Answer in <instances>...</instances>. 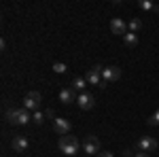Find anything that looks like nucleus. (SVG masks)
<instances>
[{
	"instance_id": "1",
	"label": "nucleus",
	"mask_w": 159,
	"mask_h": 157,
	"mask_svg": "<svg viewBox=\"0 0 159 157\" xmlns=\"http://www.w3.org/2000/svg\"><path fill=\"white\" fill-rule=\"evenodd\" d=\"M79 149H81L79 138H74L70 134H68V136H60V151L64 155H76Z\"/></svg>"
},
{
	"instance_id": "2",
	"label": "nucleus",
	"mask_w": 159,
	"mask_h": 157,
	"mask_svg": "<svg viewBox=\"0 0 159 157\" xmlns=\"http://www.w3.org/2000/svg\"><path fill=\"white\" fill-rule=\"evenodd\" d=\"M7 119H9V123H13V125H28V123L32 121V117H30V110L13 109V110L7 113Z\"/></svg>"
},
{
	"instance_id": "3",
	"label": "nucleus",
	"mask_w": 159,
	"mask_h": 157,
	"mask_svg": "<svg viewBox=\"0 0 159 157\" xmlns=\"http://www.w3.org/2000/svg\"><path fill=\"white\" fill-rule=\"evenodd\" d=\"M121 79V68L119 66H108V68H104V72H102V87H106L108 83H115V81H119Z\"/></svg>"
},
{
	"instance_id": "4",
	"label": "nucleus",
	"mask_w": 159,
	"mask_h": 157,
	"mask_svg": "<svg viewBox=\"0 0 159 157\" xmlns=\"http://www.w3.org/2000/svg\"><path fill=\"white\" fill-rule=\"evenodd\" d=\"M157 146H159V142L155 138H151V136H142V138H138V142H136V149H138L140 153H153Z\"/></svg>"
},
{
	"instance_id": "5",
	"label": "nucleus",
	"mask_w": 159,
	"mask_h": 157,
	"mask_svg": "<svg viewBox=\"0 0 159 157\" xmlns=\"http://www.w3.org/2000/svg\"><path fill=\"white\" fill-rule=\"evenodd\" d=\"M83 151H85V155H100V140L98 136H85V140H83Z\"/></svg>"
},
{
	"instance_id": "6",
	"label": "nucleus",
	"mask_w": 159,
	"mask_h": 157,
	"mask_svg": "<svg viewBox=\"0 0 159 157\" xmlns=\"http://www.w3.org/2000/svg\"><path fill=\"white\" fill-rule=\"evenodd\" d=\"M102 72H104V66H91L89 70H87L85 79L89 85H98V87H102Z\"/></svg>"
},
{
	"instance_id": "7",
	"label": "nucleus",
	"mask_w": 159,
	"mask_h": 157,
	"mask_svg": "<svg viewBox=\"0 0 159 157\" xmlns=\"http://www.w3.org/2000/svg\"><path fill=\"white\" fill-rule=\"evenodd\" d=\"M40 100H43V98H40V94H38V91H30V94L24 98V109L36 113V110L40 109Z\"/></svg>"
},
{
	"instance_id": "8",
	"label": "nucleus",
	"mask_w": 159,
	"mask_h": 157,
	"mask_svg": "<svg viewBox=\"0 0 159 157\" xmlns=\"http://www.w3.org/2000/svg\"><path fill=\"white\" fill-rule=\"evenodd\" d=\"M70 121L68 119H64V117H55L53 119V132L55 134H60V136H68L70 134Z\"/></svg>"
},
{
	"instance_id": "9",
	"label": "nucleus",
	"mask_w": 159,
	"mask_h": 157,
	"mask_svg": "<svg viewBox=\"0 0 159 157\" xmlns=\"http://www.w3.org/2000/svg\"><path fill=\"white\" fill-rule=\"evenodd\" d=\"M76 104H79V109L81 110H91L93 106H96V98L91 96V94H79V98H76Z\"/></svg>"
},
{
	"instance_id": "10",
	"label": "nucleus",
	"mask_w": 159,
	"mask_h": 157,
	"mask_svg": "<svg viewBox=\"0 0 159 157\" xmlns=\"http://www.w3.org/2000/svg\"><path fill=\"white\" fill-rule=\"evenodd\" d=\"M110 30H112V34H117V36H125L127 34V24L119 19V17H115L112 21H110Z\"/></svg>"
},
{
	"instance_id": "11",
	"label": "nucleus",
	"mask_w": 159,
	"mask_h": 157,
	"mask_svg": "<svg viewBox=\"0 0 159 157\" xmlns=\"http://www.w3.org/2000/svg\"><path fill=\"white\" fill-rule=\"evenodd\" d=\"M13 151H17V153H24V151H28V146H30V142H28V138L25 136H13Z\"/></svg>"
},
{
	"instance_id": "12",
	"label": "nucleus",
	"mask_w": 159,
	"mask_h": 157,
	"mask_svg": "<svg viewBox=\"0 0 159 157\" xmlns=\"http://www.w3.org/2000/svg\"><path fill=\"white\" fill-rule=\"evenodd\" d=\"M76 91H74L72 87H64L60 91V100L64 102V104H72V102H76Z\"/></svg>"
},
{
	"instance_id": "13",
	"label": "nucleus",
	"mask_w": 159,
	"mask_h": 157,
	"mask_svg": "<svg viewBox=\"0 0 159 157\" xmlns=\"http://www.w3.org/2000/svg\"><path fill=\"white\" fill-rule=\"evenodd\" d=\"M85 87H87V79L85 76H76L72 81V89L79 91V94H85Z\"/></svg>"
},
{
	"instance_id": "14",
	"label": "nucleus",
	"mask_w": 159,
	"mask_h": 157,
	"mask_svg": "<svg viewBox=\"0 0 159 157\" xmlns=\"http://www.w3.org/2000/svg\"><path fill=\"white\" fill-rule=\"evenodd\" d=\"M127 30L129 32H138V30H142V19H138V17H132V21L127 24Z\"/></svg>"
},
{
	"instance_id": "15",
	"label": "nucleus",
	"mask_w": 159,
	"mask_h": 157,
	"mask_svg": "<svg viewBox=\"0 0 159 157\" xmlns=\"http://www.w3.org/2000/svg\"><path fill=\"white\" fill-rule=\"evenodd\" d=\"M123 40H125V45H127V47H136V45H138V34L127 32V34L123 36Z\"/></svg>"
},
{
	"instance_id": "16",
	"label": "nucleus",
	"mask_w": 159,
	"mask_h": 157,
	"mask_svg": "<svg viewBox=\"0 0 159 157\" xmlns=\"http://www.w3.org/2000/svg\"><path fill=\"white\" fill-rule=\"evenodd\" d=\"M138 4H140V9H144V11H155V13H159V4H153V2H148V0H140Z\"/></svg>"
},
{
	"instance_id": "17",
	"label": "nucleus",
	"mask_w": 159,
	"mask_h": 157,
	"mask_svg": "<svg viewBox=\"0 0 159 157\" xmlns=\"http://www.w3.org/2000/svg\"><path fill=\"white\" fill-rule=\"evenodd\" d=\"M45 119H47V115H45L43 110H36V113L32 115V123H36V125H43Z\"/></svg>"
},
{
	"instance_id": "18",
	"label": "nucleus",
	"mask_w": 159,
	"mask_h": 157,
	"mask_svg": "<svg viewBox=\"0 0 159 157\" xmlns=\"http://www.w3.org/2000/svg\"><path fill=\"white\" fill-rule=\"evenodd\" d=\"M66 70H68V66H66L64 62H55V64H53V72H57V74H64Z\"/></svg>"
},
{
	"instance_id": "19",
	"label": "nucleus",
	"mask_w": 159,
	"mask_h": 157,
	"mask_svg": "<svg viewBox=\"0 0 159 157\" xmlns=\"http://www.w3.org/2000/svg\"><path fill=\"white\" fill-rule=\"evenodd\" d=\"M147 123L151 125V127H155V125H159V109H157V110H155V113H153V115H151V117L147 119Z\"/></svg>"
},
{
	"instance_id": "20",
	"label": "nucleus",
	"mask_w": 159,
	"mask_h": 157,
	"mask_svg": "<svg viewBox=\"0 0 159 157\" xmlns=\"http://www.w3.org/2000/svg\"><path fill=\"white\" fill-rule=\"evenodd\" d=\"M96 157H115V153H110V151H102V153L96 155Z\"/></svg>"
},
{
	"instance_id": "21",
	"label": "nucleus",
	"mask_w": 159,
	"mask_h": 157,
	"mask_svg": "<svg viewBox=\"0 0 159 157\" xmlns=\"http://www.w3.org/2000/svg\"><path fill=\"white\" fill-rule=\"evenodd\" d=\"M45 115H47L49 119H55V113H53V110H51V109H47V110H45Z\"/></svg>"
},
{
	"instance_id": "22",
	"label": "nucleus",
	"mask_w": 159,
	"mask_h": 157,
	"mask_svg": "<svg viewBox=\"0 0 159 157\" xmlns=\"http://www.w3.org/2000/svg\"><path fill=\"white\" fill-rule=\"evenodd\" d=\"M123 157H132V151H129V149H125V151H123Z\"/></svg>"
},
{
	"instance_id": "23",
	"label": "nucleus",
	"mask_w": 159,
	"mask_h": 157,
	"mask_svg": "<svg viewBox=\"0 0 159 157\" xmlns=\"http://www.w3.org/2000/svg\"><path fill=\"white\" fill-rule=\"evenodd\" d=\"M134 157H148V153H140V151H138V153H136Z\"/></svg>"
},
{
	"instance_id": "24",
	"label": "nucleus",
	"mask_w": 159,
	"mask_h": 157,
	"mask_svg": "<svg viewBox=\"0 0 159 157\" xmlns=\"http://www.w3.org/2000/svg\"><path fill=\"white\" fill-rule=\"evenodd\" d=\"M85 157H89V155H85Z\"/></svg>"
}]
</instances>
